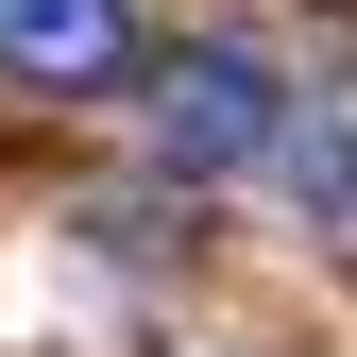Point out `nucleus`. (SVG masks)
<instances>
[{
	"instance_id": "obj_1",
	"label": "nucleus",
	"mask_w": 357,
	"mask_h": 357,
	"mask_svg": "<svg viewBox=\"0 0 357 357\" xmlns=\"http://www.w3.org/2000/svg\"><path fill=\"white\" fill-rule=\"evenodd\" d=\"M137 102H153L170 170H273V153H289V85L255 68V52H170Z\"/></svg>"
},
{
	"instance_id": "obj_2",
	"label": "nucleus",
	"mask_w": 357,
	"mask_h": 357,
	"mask_svg": "<svg viewBox=\"0 0 357 357\" xmlns=\"http://www.w3.org/2000/svg\"><path fill=\"white\" fill-rule=\"evenodd\" d=\"M0 68L52 102H102V85H137V17L119 0H0Z\"/></svg>"
},
{
	"instance_id": "obj_3",
	"label": "nucleus",
	"mask_w": 357,
	"mask_h": 357,
	"mask_svg": "<svg viewBox=\"0 0 357 357\" xmlns=\"http://www.w3.org/2000/svg\"><path fill=\"white\" fill-rule=\"evenodd\" d=\"M273 188H289L306 221H357V137H340V119H289V153H273Z\"/></svg>"
}]
</instances>
